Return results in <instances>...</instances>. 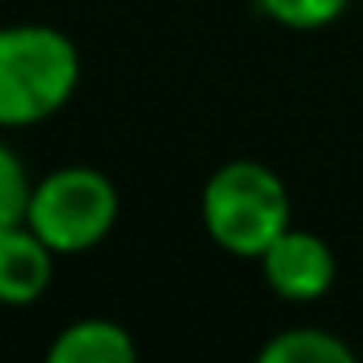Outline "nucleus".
I'll return each instance as SVG.
<instances>
[{
  "instance_id": "20e7f679",
  "label": "nucleus",
  "mask_w": 363,
  "mask_h": 363,
  "mask_svg": "<svg viewBox=\"0 0 363 363\" xmlns=\"http://www.w3.org/2000/svg\"><path fill=\"white\" fill-rule=\"evenodd\" d=\"M262 274L266 285L289 305H313L336 281V254L320 235L301 227H285L274 242L262 250Z\"/></svg>"
},
{
  "instance_id": "7ed1b4c3",
  "label": "nucleus",
  "mask_w": 363,
  "mask_h": 363,
  "mask_svg": "<svg viewBox=\"0 0 363 363\" xmlns=\"http://www.w3.org/2000/svg\"><path fill=\"white\" fill-rule=\"evenodd\" d=\"M121 199L106 172L90 164H67L32 188L28 227L55 254H86L118 227Z\"/></svg>"
},
{
  "instance_id": "6e6552de",
  "label": "nucleus",
  "mask_w": 363,
  "mask_h": 363,
  "mask_svg": "<svg viewBox=\"0 0 363 363\" xmlns=\"http://www.w3.org/2000/svg\"><path fill=\"white\" fill-rule=\"evenodd\" d=\"M32 176L20 152L9 141H0V230L16 227L28 219V203H32Z\"/></svg>"
},
{
  "instance_id": "39448f33",
  "label": "nucleus",
  "mask_w": 363,
  "mask_h": 363,
  "mask_svg": "<svg viewBox=\"0 0 363 363\" xmlns=\"http://www.w3.org/2000/svg\"><path fill=\"white\" fill-rule=\"evenodd\" d=\"M59 254L28 223L0 230V305L24 308L51 289Z\"/></svg>"
},
{
  "instance_id": "423d86ee",
  "label": "nucleus",
  "mask_w": 363,
  "mask_h": 363,
  "mask_svg": "<svg viewBox=\"0 0 363 363\" xmlns=\"http://www.w3.org/2000/svg\"><path fill=\"white\" fill-rule=\"evenodd\" d=\"M43 363H137V344L118 320L82 316L51 340Z\"/></svg>"
},
{
  "instance_id": "1a4fd4ad",
  "label": "nucleus",
  "mask_w": 363,
  "mask_h": 363,
  "mask_svg": "<svg viewBox=\"0 0 363 363\" xmlns=\"http://www.w3.org/2000/svg\"><path fill=\"white\" fill-rule=\"evenodd\" d=\"M347 4L352 0H258V9L274 24L293 28V32H316V28L336 24L347 12Z\"/></svg>"
},
{
  "instance_id": "f257e3e1",
  "label": "nucleus",
  "mask_w": 363,
  "mask_h": 363,
  "mask_svg": "<svg viewBox=\"0 0 363 363\" xmlns=\"http://www.w3.org/2000/svg\"><path fill=\"white\" fill-rule=\"evenodd\" d=\"M82 55L51 24L0 28V129H28L55 118L74 98Z\"/></svg>"
},
{
  "instance_id": "0eeeda50",
  "label": "nucleus",
  "mask_w": 363,
  "mask_h": 363,
  "mask_svg": "<svg viewBox=\"0 0 363 363\" xmlns=\"http://www.w3.org/2000/svg\"><path fill=\"white\" fill-rule=\"evenodd\" d=\"M254 363H359L352 344L324 328H285L262 344Z\"/></svg>"
},
{
  "instance_id": "f03ea898",
  "label": "nucleus",
  "mask_w": 363,
  "mask_h": 363,
  "mask_svg": "<svg viewBox=\"0 0 363 363\" xmlns=\"http://www.w3.org/2000/svg\"><path fill=\"white\" fill-rule=\"evenodd\" d=\"M199 219L219 250L235 258H262V250L293 227L289 188L262 160H227L207 176Z\"/></svg>"
}]
</instances>
